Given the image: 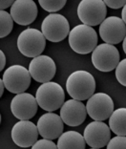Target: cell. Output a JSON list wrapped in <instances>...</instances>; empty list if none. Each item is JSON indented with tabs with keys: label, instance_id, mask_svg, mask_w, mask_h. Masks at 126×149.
I'll list each match as a JSON object with an SVG mask.
<instances>
[{
	"label": "cell",
	"instance_id": "obj_1",
	"mask_svg": "<svg viewBox=\"0 0 126 149\" xmlns=\"http://www.w3.org/2000/svg\"><path fill=\"white\" fill-rule=\"evenodd\" d=\"M66 90L71 97L77 100H85L91 97L96 90V80L87 71L73 72L66 81Z\"/></svg>",
	"mask_w": 126,
	"mask_h": 149
},
{
	"label": "cell",
	"instance_id": "obj_2",
	"mask_svg": "<svg viewBox=\"0 0 126 149\" xmlns=\"http://www.w3.org/2000/svg\"><path fill=\"white\" fill-rule=\"evenodd\" d=\"M69 45L77 54L87 55L93 53L97 46V35L90 26L77 25L69 33Z\"/></svg>",
	"mask_w": 126,
	"mask_h": 149
},
{
	"label": "cell",
	"instance_id": "obj_3",
	"mask_svg": "<svg viewBox=\"0 0 126 149\" xmlns=\"http://www.w3.org/2000/svg\"><path fill=\"white\" fill-rule=\"evenodd\" d=\"M36 99L41 109L47 112H54L63 105L65 94L60 84L48 81L37 88Z\"/></svg>",
	"mask_w": 126,
	"mask_h": 149
},
{
	"label": "cell",
	"instance_id": "obj_4",
	"mask_svg": "<svg viewBox=\"0 0 126 149\" xmlns=\"http://www.w3.org/2000/svg\"><path fill=\"white\" fill-rule=\"evenodd\" d=\"M46 47V38L42 32L33 28L24 30L17 37V48L23 56L35 57L41 55Z\"/></svg>",
	"mask_w": 126,
	"mask_h": 149
},
{
	"label": "cell",
	"instance_id": "obj_5",
	"mask_svg": "<svg viewBox=\"0 0 126 149\" xmlns=\"http://www.w3.org/2000/svg\"><path fill=\"white\" fill-rule=\"evenodd\" d=\"M41 32L49 41L60 42L69 36L70 24L65 16L59 13H50L42 21Z\"/></svg>",
	"mask_w": 126,
	"mask_h": 149
},
{
	"label": "cell",
	"instance_id": "obj_6",
	"mask_svg": "<svg viewBox=\"0 0 126 149\" xmlns=\"http://www.w3.org/2000/svg\"><path fill=\"white\" fill-rule=\"evenodd\" d=\"M107 9L103 0H82L77 7L78 18L84 25H100L106 18Z\"/></svg>",
	"mask_w": 126,
	"mask_h": 149
},
{
	"label": "cell",
	"instance_id": "obj_7",
	"mask_svg": "<svg viewBox=\"0 0 126 149\" xmlns=\"http://www.w3.org/2000/svg\"><path fill=\"white\" fill-rule=\"evenodd\" d=\"M92 63L100 72H111L120 63V52L114 45L102 43L92 53Z\"/></svg>",
	"mask_w": 126,
	"mask_h": 149
},
{
	"label": "cell",
	"instance_id": "obj_8",
	"mask_svg": "<svg viewBox=\"0 0 126 149\" xmlns=\"http://www.w3.org/2000/svg\"><path fill=\"white\" fill-rule=\"evenodd\" d=\"M31 74L21 65H13L7 69L2 77L6 89L13 94L24 93L30 87Z\"/></svg>",
	"mask_w": 126,
	"mask_h": 149
},
{
	"label": "cell",
	"instance_id": "obj_9",
	"mask_svg": "<svg viewBox=\"0 0 126 149\" xmlns=\"http://www.w3.org/2000/svg\"><path fill=\"white\" fill-rule=\"evenodd\" d=\"M87 114L94 120H105L114 112V101L105 93L94 94L87 100Z\"/></svg>",
	"mask_w": 126,
	"mask_h": 149
},
{
	"label": "cell",
	"instance_id": "obj_10",
	"mask_svg": "<svg viewBox=\"0 0 126 149\" xmlns=\"http://www.w3.org/2000/svg\"><path fill=\"white\" fill-rule=\"evenodd\" d=\"M100 36L105 43L118 44L126 36V25L118 16H110L100 25Z\"/></svg>",
	"mask_w": 126,
	"mask_h": 149
},
{
	"label": "cell",
	"instance_id": "obj_11",
	"mask_svg": "<svg viewBox=\"0 0 126 149\" xmlns=\"http://www.w3.org/2000/svg\"><path fill=\"white\" fill-rule=\"evenodd\" d=\"M83 137L91 148H102L110 141L111 129L103 121L94 120L85 127Z\"/></svg>",
	"mask_w": 126,
	"mask_h": 149
},
{
	"label": "cell",
	"instance_id": "obj_12",
	"mask_svg": "<svg viewBox=\"0 0 126 149\" xmlns=\"http://www.w3.org/2000/svg\"><path fill=\"white\" fill-rule=\"evenodd\" d=\"M36 99L29 93L16 94L12 100L11 111L13 115L19 120H29L36 116L37 112Z\"/></svg>",
	"mask_w": 126,
	"mask_h": 149
},
{
	"label": "cell",
	"instance_id": "obj_13",
	"mask_svg": "<svg viewBox=\"0 0 126 149\" xmlns=\"http://www.w3.org/2000/svg\"><path fill=\"white\" fill-rule=\"evenodd\" d=\"M39 135L37 126L30 120H19L12 128L11 136L17 146L32 147L36 143Z\"/></svg>",
	"mask_w": 126,
	"mask_h": 149
},
{
	"label": "cell",
	"instance_id": "obj_14",
	"mask_svg": "<svg viewBox=\"0 0 126 149\" xmlns=\"http://www.w3.org/2000/svg\"><path fill=\"white\" fill-rule=\"evenodd\" d=\"M29 72L31 77L37 82H48L54 79L56 74V63L50 56L40 55L30 62Z\"/></svg>",
	"mask_w": 126,
	"mask_h": 149
},
{
	"label": "cell",
	"instance_id": "obj_15",
	"mask_svg": "<svg viewBox=\"0 0 126 149\" xmlns=\"http://www.w3.org/2000/svg\"><path fill=\"white\" fill-rule=\"evenodd\" d=\"M60 117L63 123L69 126H78L84 123L87 117L86 105L77 100H69L60 107Z\"/></svg>",
	"mask_w": 126,
	"mask_h": 149
},
{
	"label": "cell",
	"instance_id": "obj_16",
	"mask_svg": "<svg viewBox=\"0 0 126 149\" xmlns=\"http://www.w3.org/2000/svg\"><path fill=\"white\" fill-rule=\"evenodd\" d=\"M13 21L21 26L30 25L37 17L38 10L33 0H16L11 7Z\"/></svg>",
	"mask_w": 126,
	"mask_h": 149
},
{
	"label": "cell",
	"instance_id": "obj_17",
	"mask_svg": "<svg viewBox=\"0 0 126 149\" xmlns=\"http://www.w3.org/2000/svg\"><path fill=\"white\" fill-rule=\"evenodd\" d=\"M63 120L60 116L54 113H45L37 120V129L42 138L54 140L59 138L63 132Z\"/></svg>",
	"mask_w": 126,
	"mask_h": 149
},
{
	"label": "cell",
	"instance_id": "obj_18",
	"mask_svg": "<svg viewBox=\"0 0 126 149\" xmlns=\"http://www.w3.org/2000/svg\"><path fill=\"white\" fill-rule=\"evenodd\" d=\"M86 141L84 137L77 131H67L62 133L57 141V148L59 149H84Z\"/></svg>",
	"mask_w": 126,
	"mask_h": 149
},
{
	"label": "cell",
	"instance_id": "obj_19",
	"mask_svg": "<svg viewBox=\"0 0 126 149\" xmlns=\"http://www.w3.org/2000/svg\"><path fill=\"white\" fill-rule=\"evenodd\" d=\"M109 127L118 136H126V108L114 110L109 118Z\"/></svg>",
	"mask_w": 126,
	"mask_h": 149
},
{
	"label": "cell",
	"instance_id": "obj_20",
	"mask_svg": "<svg viewBox=\"0 0 126 149\" xmlns=\"http://www.w3.org/2000/svg\"><path fill=\"white\" fill-rule=\"evenodd\" d=\"M13 19L11 13L6 11H0V37H6L12 32L13 27Z\"/></svg>",
	"mask_w": 126,
	"mask_h": 149
},
{
	"label": "cell",
	"instance_id": "obj_21",
	"mask_svg": "<svg viewBox=\"0 0 126 149\" xmlns=\"http://www.w3.org/2000/svg\"><path fill=\"white\" fill-rule=\"evenodd\" d=\"M66 0H39L41 8L49 13H56L60 11L66 5Z\"/></svg>",
	"mask_w": 126,
	"mask_h": 149
},
{
	"label": "cell",
	"instance_id": "obj_22",
	"mask_svg": "<svg viewBox=\"0 0 126 149\" xmlns=\"http://www.w3.org/2000/svg\"><path fill=\"white\" fill-rule=\"evenodd\" d=\"M116 77L121 85L126 87V58L120 61L116 68Z\"/></svg>",
	"mask_w": 126,
	"mask_h": 149
},
{
	"label": "cell",
	"instance_id": "obj_23",
	"mask_svg": "<svg viewBox=\"0 0 126 149\" xmlns=\"http://www.w3.org/2000/svg\"><path fill=\"white\" fill-rule=\"evenodd\" d=\"M108 149H126V136L117 135L113 139H110L107 144Z\"/></svg>",
	"mask_w": 126,
	"mask_h": 149
},
{
	"label": "cell",
	"instance_id": "obj_24",
	"mask_svg": "<svg viewBox=\"0 0 126 149\" xmlns=\"http://www.w3.org/2000/svg\"><path fill=\"white\" fill-rule=\"evenodd\" d=\"M33 149H56L57 144L53 141V140L43 138L41 140L36 141V143L32 146Z\"/></svg>",
	"mask_w": 126,
	"mask_h": 149
},
{
	"label": "cell",
	"instance_id": "obj_25",
	"mask_svg": "<svg viewBox=\"0 0 126 149\" xmlns=\"http://www.w3.org/2000/svg\"><path fill=\"white\" fill-rule=\"evenodd\" d=\"M104 3L111 9H120L126 5V0H105Z\"/></svg>",
	"mask_w": 126,
	"mask_h": 149
},
{
	"label": "cell",
	"instance_id": "obj_26",
	"mask_svg": "<svg viewBox=\"0 0 126 149\" xmlns=\"http://www.w3.org/2000/svg\"><path fill=\"white\" fill-rule=\"evenodd\" d=\"M15 1H13V0H1L0 1V9H1V11H4V9H7L9 8L10 6H13Z\"/></svg>",
	"mask_w": 126,
	"mask_h": 149
},
{
	"label": "cell",
	"instance_id": "obj_27",
	"mask_svg": "<svg viewBox=\"0 0 126 149\" xmlns=\"http://www.w3.org/2000/svg\"><path fill=\"white\" fill-rule=\"evenodd\" d=\"M0 61H1V63H0V71H2L6 65V56L3 51H0Z\"/></svg>",
	"mask_w": 126,
	"mask_h": 149
},
{
	"label": "cell",
	"instance_id": "obj_28",
	"mask_svg": "<svg viewBox=\"0 0 126 149\" xmlns=\"http://www.w3.org/2000/svg\"><path fill=\"white\" fill-rule=\"evenodd\" d=\"M121 19L122 21L125 23L126 25V5L122 8V12H121Z\"/></svg>",
	"mask_w": 126,
	"mask_h": 149
},
{
	"label": "cell",
	"instance_id": "obj_29",
	"mask_svg": "<svg viewBox=\"0 0 126 149\" xmlns=\"http://www.w3.org/2000/svg\"><path fill=\"white\" fill-rule=\"evenodd\" d=\"M4 81H3V79L0 80V97L3 96V93H4Z\"/></svg>",
	"mask_w": 126,
	"mask_h": 149
},
{
	"label": "cell",
	"instance_id": "obj_30",
	"mask_svg": "<svg viewBox=\"0 0 126 149\" xmlns=\"http://www.w3.org/2000/svg\"><path fill=\"white\" fill-rule=\"evenodd\" d=\"M122 49H123V52L125 53V55H126V36H125V38L123 39V41H122Z\"/></svg>",
	"mask_w": 126,
	"mask_h": 149
}]
</instances>
